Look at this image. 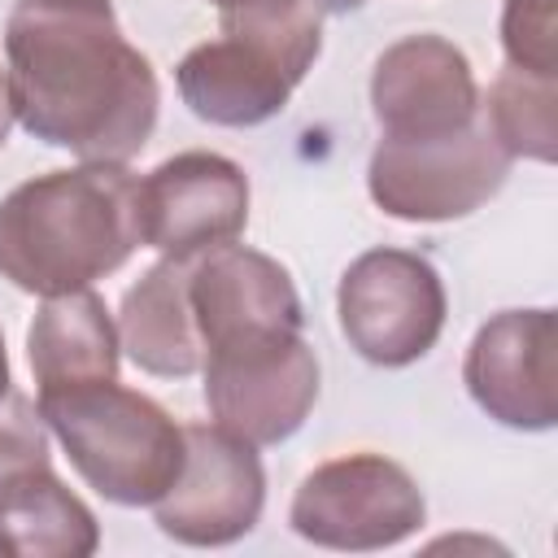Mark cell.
<instances>
[{"label": "cell", "mask_w": 558, "mask_h": 558, "mask_svg": "<svg viewBox=\"0 0 558 558\" xmlns=\"http://www.w3.org/2000/svg\"><path fill=\"white\" fill-rule=\"evenodd\" d=\"M336 314L357 357L397 371L432 353L445 331L449 296L427 257L410 248H366L340 275Z\"/></svg>", "instance_id": "7"}, {"label": "cell", "mask_w": 558, "mask_h": 558, "mask_svg": "<svg viewBox=\"0 0 558 558\" xmlns=\"http://www.w3.org/2000/svg\"><path fill=\"white\" fill-rule=\"evenodd\" d=\"M371 113L384 140H440L480 118L466 52L432 31L388 44L371 70Z\"/></svg>", "instance_id": "13"}, {"label": "cell", "mask_w": 558, "mask_h": 558, "mask_svg": "<svg viewBox=\"0 0 558 558\" xmlns=\"http://www.w3.org/2000/svg\"><path fill=\"white\" fill-rule=\"evenodd\" d=\"M427 519L414 475L384 453H344L314 466L292 493L288 523L301 541L340 554L392 549Z\"/></svg>", "instance_id": "6"}, {"label": "cell", "mask_w": 558, "mask_h": 558, "mask_svg": "<svg viewBox=\"0 0 558 558\" xmlns=\"http://www.w3.org/2000/svg\"><path fill=\"white\" fill-rule=\"evenodd\" d=\"M201 371L214 423L253 449L296 436L318 401V357L305 336H279L209 353Z\"/></svg>", "instance_id": "9"}, {"label": "cell", "mask_w": 558, "mask_h": 558, "mask_svg": "<svg viewBox=\"0 0 558 558\" xmlns=\"http://www.w3.org/2000/svg\"><path fill=\"white\" fill-rule=\"evenodd\" d=\"M323 4V13H349V9H362L366 0H318Z\"/></svg>", "instance_id": "22"}, {"label": "cell", "mask_w": 558, "mask_h": 558, "mask_svg": "<svg viewBox=\"0 0 558 558\" xmlns=\"http://www.w3.org/2000/svg\"><path fill=\"white\" fill-rule=\"evenodd\" d=\"M118 323L109 318L105 296H96L92 288L44 296L39 314L26 327V357L39 392L118 379Z\"/></svg>", "instance_id": "15"}, {"label": "cell", "mask_w": 558, "mask_h": 558, "mask_svg": "<svg viewBox=\"0 0 558 558\" xmlns=\"http://www.w3.org/2000/svg\"><path fill=\"white\" fill-rule=\"evenodd\" d=\"M192 257H161L122 296L118 344L126 357L161 379H183L201 371V331L187 301Z\"/></svg>", "instance_id": "14"}, {"label": "cell", "mask_w": 558, "mask_h": 558, "mask_svg": "<svg viewBox=\"0 0 558 558\" xmlns=\"http://www.w3.org/2000/svg\"><path fill=\"white\" fill-rule=\"evenodd\" d=\"M74 471L113 506H153L183 471V427L148 392L118 379L35 397Z\"/></svg>", "instance_id": "4"}, {"label": "cell", "mask_w": 558, "mask_h": 558, "mask_svg": "<svg viewBox=\"0 0 558 558\" xmlns=\"http://www.w3.org/2000/svg\"><path fill=\"white\" fill-rule=\"evenodd\" d=\"M209 4L218 13H262V9H292V4H305V0H209Z\"/></svg>", "instance_id": "20"}, {"label": "cell", "mask_w": 558, "mask_h": 558, "mask_svg": "<svg viewBox=\"0 0 558 558\" xmlns=\"http://www.w3.org/2000/svg\"><path fill=\"white\" fill-rule=\"evenodd\" d=\"M13 388V375H9V353H4V336H0V397Z\"/></svg>", "instance_id": "23"}, {"label": "cell", "mask_w": 558, "mask_h": 558, "mask_svg": "<svg viewBox=\"0 0 558 558\" xmlns=\"http://www.w3.org/2000/svg\"><path fill=\"white\" fill-rule=\"evenodd\" d=\"M9 131H13V100H9V78L0 70V148L9 144Z\"/></svg>", "instance_id": "21"}, {"label": "cell", "mask_w": 558, "mask_h": 558, "mask_svg": "<svg viewBox=\"0 0 558 558\" xmlns=\"http://www.w3.org/2000/svg\"><path fill=\"white\" fill-rule=\"evenodd\" d=\"M222 35L196 44L179 70L183 105L209 126H262L283 113L292 87L323 52V4L218 13Z\"/></svg>", "instance_id": "3"}, {"label": "cell", "mask_w": 558, "mask_h": 558, "mask_svg": "<svg viewBox=\"0 0 558 558\" xmlns=\"http://www.w3.org/2000/svg\"><path fill=\"white\" fill-rule=\"evenodd\" d=\"M248 222V174L222 153H179L140 179V240L161 257L231 244Z\"/></svg>", "instance_id": "12"}, {"label": "cell", "mask_w": 558, "mask_h": 558, "mask_svg": "<svg viewBox=\"0 0 558 558\" xmlns=\"http://www.w3.org/2000/svg\"><path fill=\"white\" fill-rule=\"evenodd\" d=\"M13 122L78 161H131L161 87L153 61L122 35L109 0H13L4 22Z\"/></svg>", "instance_id": "1"}, {"label": "cell", "mask_w": 558, "mask_h": 558, "mask_svg": "<svg viewBox=\"0 0 558 558\" xmlns=\"http://www.w3.org/2000/svg\"><path fill=\"white\" fill-rule=\"evenodd\" d=\"M510 153L484 118L440 140H384L366 166L371 201L397 222H453L493 201L510 174Z\"/></svg>", "instance_id": "5"}, {"label": "cell", "mask_w": 558, "mask_h": 558, "mask_svg": "<svg viewBox=\"0 0 558 558\" xmlns=\"http://www.w3.org/2000/svg\"><path fill=\"white\" fill-rule=\"evenodd\" d=\"M501 48L514 70L558 74V0H506Z\"/></svg>", "instance_id": "18"}, {"label": "cell", "mask_w": 558, "mask_h": 558, "mask_svg": "<svg viewBox=\"0 0 558 558\" xmlns=\"http://www.w3.org/2000/svg\"><path fill=\"white\" fill-rule=\"evenodd\" d=\"M96 549V514L52 475V466L0 484V558H87Z\"/></svg>", "instance_id": "16"}, {"label": "cell", "mask_w": 558, "mask_h": 558, "mask_svg": "<svg viewBox=\"0 0 558 558\" xmlns=\"http://www.w3.org/2000/svg\"><path fill=\"white\" fill-rule=\"evenodd\" d=\"M48 423L39 414V405L31 397H22L17 388H9L0 397V484L22 475V471H39L48 466Z\"/></svg>", "instance_id": "19"}, {"label": "cell", "mask_w": 558, "mask_h": 558, "mask_svg": "<svg viewBox=\"0 0 558 558\" xmlns=\"http://www.w3.org/2000/svg\"><path fill=\"white\" fill-rule=\"evenodd\" d=\"M183 440V471L153 501L157 527L170 541L196 549L244 541L266 506V471L257 449L218 423H187Z\"/></svg>", "instance_id": "8"}, {"label": "cell", "mask_w": 558, "mask_h": 558, "mask_svg": "<svg viewBox=\"0 0 558 558\" xmlns=\"http://www.w3.org/2000/svg\"><path fill=\"white\" fill-rule=\"evenodd\" d=\"M471 401L514 432H549L558 423V323L554 310L493 314L462 357Z\"/></svg>", "instance_id": "11"}, {"label": "cell", "mask_w": 558, "mask_h": 558, "mask_svg": "<svg viewBox=\"0 0 558 558\" xmlns=\"http://www.w3.org/2000/svg\"><path fill=\"white\" fill-rule=\"evenodd\" d=\"M140 244V179L122 161L52 170L0 201V275L31 296L92 288Z\"/></svg>", "instance_id": "2"}, {"label": "cell", "mask_w": 558, "mask_h": 558, "mask_svg": "<svg viewBox=\"0 0 558 558\" xmlns=\"http://www.w3.org/2000/svg\"><path fill=\"white\" fill-rule=\"evenodd\" d=\"M480 118L510 157L554 161L558 157V74H527L506 65L493 78L488 96L480 100Z\"/></svg>", "instance_id": "17"}, {"label": "cell", "mask_w": 558, "mask_h": 558, "mask_svg": "<svg viewBox=\"0 0 558 558\" xmlns=\"http://www.w3.org/2000/svg\"><path fill=\"white\" fill-rule=\"evenodd\" d=\"M187 301L201 331V362L209 353L301 336L305 327L292 275L275 257L235 240L192 257Z\"/></svg>", "instance_id": "10"}]
</instances>
